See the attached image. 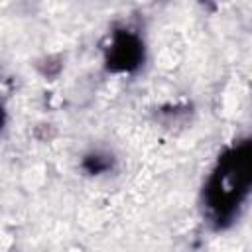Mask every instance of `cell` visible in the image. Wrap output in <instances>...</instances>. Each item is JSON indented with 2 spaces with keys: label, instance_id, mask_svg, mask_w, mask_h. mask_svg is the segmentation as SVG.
Returning <instances> with one entry per match:
<instances>
[{
  "label": "cell",
  "instance_id": "obj_3",
  "mask_svg": "<svg viewBox=\"0 0 252 252\" xmlns=\"http://www.w3.org/2000/svg\"><path fill=\"white\" fill-rule=\"evenodd\" d=\"M85 167L91 171V173H100L104 169L110 167V159H106V156H100V154H93L85 159Z\"/></svg>",
  "mask_w": 252,
  "mask_h": 252
},
{
  "label": "cell",
  "instance_id": "obj_1",
  "mask_svg": "<svg viewBox=\"0 0 252 252\" xmlns=\"http://www.w3.org/2000/svg\"><path fill=\"white\" fill-rule=\"evenodd\" d=\"M252 187V140L230 150L219 161L207 185V205L219 222L226 220Z\"/></svg>",
  "mask_w": 252,
  "mask_h": 252
},
{
  "label": "cell",
  "instance_id": "obj_2",
  "mask_svg": "<svg viewBox=\"0 0 252 252\" xmlns=\"http://www.w3.org/2000/svg\"><path fill=\"white\" fill-rule=\"evenodd\" d=\"M144 55L142 41L132 32H118L108 49V69L112 71H132L140 65Z\"/></svg>",
  "mask_w": 252,
  "mask_h": 252
}]
</instances>
